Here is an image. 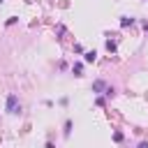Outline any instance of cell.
Masks as SVG:
<instances>
[{
  "instance_id": "6da1fadb",
  "label": "cell",
  "mask_w": 148,
  "mask_h": 148,
  "mask_svg": "<svg viewBox=\"0 0 148 148\" xmlns=\"http://www.w3.org/2000/svg\"><path fill=\"white\" fill-rule=\"evenodd\" d=\"M18 111V100H16V95H9L7 97V114H16Z\"/></svg>"
},
{
  "instance_id": "7a4b0ae2",
  "label": "cell",
  "mask_w": 148,
  "mask_h": 148,
  "mask_svg": "<svg viewBox=\"0 0 148 148\" xmlns=\"http://www.w3.org/2000/svg\"><path fill=\"white\" fill-rule=\"evenodd\" d=\"M95 56H97L95 51H88V53H86V63H92V60H95Z\"/></svg>"
},
{
  "instance_id": "3957f363",
  "label": "cell",
  "mask_w": 148,
  "mask_h": 148,
  "mask_svg": "<svg viewBox=\"0 0 148 148\" xmlns=\"http://www.w3.org/2000/svg\"><path fill=\"white\" fill-rule=\"evenodd\" d=\"M132 21H134V18H127V16H123V21H120V26L125 28V26H132Z\"/></svg>"
},
{
  "instance_id": "277c9868",
  "label": "cell",
  "mask_w": 148,
  "mask_h": 148,
  "mask_svg": "<svg viewBox=\"0 0 148 148\" xmlns=\"http://www.w3.org/2000/svg\"><path fill=\"white\" fill-rule=\"evenodd\" d=\"M104 88V81H95V83H92V90H102Z\"/></svg>"
},
{
  "instance_id": "5b68a950",
  "label": "cell",
  "mask_w": 148,
  "mask_h": 148,
  "mask_svg": "<svg viewBox=\"0 0 148 148\" xmlns=\"http://www.w3.org/2000/svg\"><path fill=\"white\" fill-rule=\"evenodd\" d=\"M74 74H77V77H81V63L74 65Z\"/></svg>"
},
{
  "instance_id": "8992f818",
  "label": "cell",
  "mask_w": 148,
  "mask_h": 148,
  "mask_svg": "<svg viewBox=\"0 0 148 148\" xmlns=\"http://www.w3.org/2000/svg\"><path fill=\"white\" fill-rule=\"evenodd\" d=\"M106 49H109V51H116V42L109 40V42H106Z\"/></svg>"
},
{
  "instance_id": "52a82bcc",
  "label": "cell",
  "mask_w": 148,
  "mask_h": 148,
  "mask_svg": "<svg viewBox=\"0 0 148 148\" xmlns=\"http://www.w3.org/2000/svg\"><path fill=\"white\" fill-rule=\"evenodd\" d=\"M139 148H148V143H141V146H139Z\"/></svg>"
}]
</instances>
